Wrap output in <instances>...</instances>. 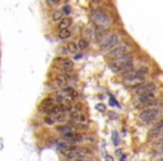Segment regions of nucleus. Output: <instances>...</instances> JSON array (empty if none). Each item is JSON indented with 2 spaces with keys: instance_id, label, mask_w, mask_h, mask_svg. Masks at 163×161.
I'll list each match as a JSON object with an SVG mask.
<instances>
[{
  "instance_id": "obj_5",
  "label": "nucleus",
  "mask_w": 163,
  "mask_h": 161,
  "mask_svg": "<svg viewBox=\"0 0 163 161\" xmlns=\"http://www.w3.org/2000/svg\"><path fill=\"white\" fill-rule=\"evenodd\" d=\"M117 44H119V35H116V34H111V35H108L105 37L102 45H101V49L104 50V52L111 50L112 48H114Z\"/></svg>"
},
{
  "instance_id": "obj_17",
  "label": "nucleus",
  "mask_w": 163,
  "mask_h": 161,
  "mask_svg": "<svg viewBox=\"0 0 163 161\" xmlns=\"http://www.w3.org/2000/svg\"><path fill=\"white\" fill-rule=\"evenodd\" d=\"M77 45H78V48L82 50H86L90 47V43H88L87 39L85 38H79L77 41Z\"/></svg>"
},
{
  "instance_id": "obj_10",
  "label": "nucleus",
  "mask_w": 163,
  "mask_h": 161,
  "mask_svg": "<svg viewBox=\"0 0 163 161\" xmlns=\"http://www.w3.org/2000/svg\"><path fill=\"white\" fill-rule=\"evenodd\" d=\"M55 100L52 99V97H45L44 100L40 102V105H39V108H40V110L43 112H46L48 108H50L52 105H55Z\"/></svg>"
},
{
  "instance_id": "obj_20",
  "label": "nucleus",
  "mask_w": 163,
  "mask_h": 161,
  "mask_svg": "<svg viewBox=\"0 0 163 161\" xmlns=\"http://www.w3.org/2000/svg\"><path fill=\"white\" fill-rule=\"evenodd\" d=\"M55 119H56V122H65V120H66V112H61V113H58L57 115H55Z\"/></svg>"
},
{
  "instance_id": "obj_1",
  "label": "nucleus",
  "mask_w": 163,
  "mask_h": 161,
  "mask_svg": "<svg viewBox=\"0 0 163 161\" xmlns=\"http://www.w3.org/2000/svg\"><path fill=\"white\" fill-rule=\"evenodd\" d=\"M134 65V57L131 54H125L119 58L114 59L110 64V68L113 73H124L126 70L133 68Z\"/></svg>"
},
{
  "instance_id": "obj_27",
  "label": "nucleus",
  "mask_w": 163,
  "mask_h": 161,
  "mask_svg": "<svg viewBox=\"0 0 163 161\" xmlns=\"http://www.w3.org/2000/svg\"><path fill=\"white\" fill-rule=\"evenodd\" d=\"M159 161H163V159H162V160H159Z\"/></svg>"
},
{
  "instance_id": "obj_6",
  "label": "nucleus",
  "mask_w": 163,
  "mask_h": 161,
  "mask_svg": "<svg viewBox=\"0 0 163 161\" xmlns=\"http://www.w3.org/2000/svg\"><path fill=\"white\" fill-rule=\"evenodd\" d=\"M154 100H155L154 92H148V93H144V94H141V95H137L136 103L139 104V105H150Z\"/></svg>"
},
{
  "instance_id": "obj_26",
  "label": "nucleus",
  "mask_w": 163,
  "mask_h": 161,
  "mask_svg": "<svg viewBox=\"0 0 163 161\" xmlns=\"http://www.w3.org/2000/svg\"><path fill=\"white\" fill-rule=\"evenodd\" d=\"M106 158H107V160L108 161H113V158H112V157H110V155H106Z\"/></svg>"
},
{
  "instance_id": "obj_11",
  "label": "nucleus",
  "mask_w": 163,
  "mask_h": 161,
  "mask_svg": "<svg viewBox=\"0 0 163 161\" xmlns=\"http://www.w3.org/2000/svg\"><path fill=\"white\" fill-rule=\"evenodd\" d=\"M56 61H61V67L64 70L68 72L74 68V61L69 58H56Z\"/></svg>"
},
{
  "instance_id": "obj_12",
  "label": "nucleus",
  "mask_w": 163,
  "mask_h": 161,
  "mask_svg": "<svg viewBox=\"0 0 163 161\" xmlns=\"http://www.w3.org/2000/svg\"><path fill=\"white\" fill-rule=\"evenodd\" d=\"M67 82H68V77H67L65 74H58V75L55 77V83L57 86H59V87H65Z\"/></svg>"
},
{
  "instance_id": "obj_19",
  "label": "nucleus",
  "mask_w": 163,
  "mask_h": 161,
  "mask_svg": "<svg viewBox=\"0 0 163 161\" xmlns=\"http://www.w3.org/2000/svg\"><path fill=\"white\" fill-rule=\"evenodd\" d=\"M44 122L46 123L47 125H54L56 123V119L52 115H47V117H44Z\"/></svg>"
},
{
  "instance_id": "obj_4",
  "label": "nucleus",
  "mask_w": 163,
  "mask_h": 161,
  "mask_svg": "<svg viewBox=\"0 0 163 161\" xmlns=\"http://www.w3.org/2000/svg\"><path fill=\"white\" fill-rule=\"evenodd\" d=\"M127 52H128V48L126 45H116L111 50H108V53L106 54V58L112 61L114 59L119 58V57L124 56L125 54H127Z\"/></svg>"
},
{
  "instance_id": "obj_21",
  "label": "nucleus",
  "mask_w": 163,
  "mask_h": 161,
  "mask_svg": "<svg viewBox=\"0 0 163 161\" xmlns=\"http://www.w3.org/2000/svg\"><path fill=\"white\" fill-rule=\"evenodd\" d=\"M61 10H63V12H64L65 15H69L70 11H72V7H70L69 5H65V6L61 8Z\"/></svg>"
},
{
  "instance_id": "obj_7",
  "label": "nucleus",
  "mask_w": 163,
  "mask_h": 161,
  "mask_svg": "<svg viewBox=\"0 0 163 161\" xmlns=\"http://www.w3.org/2000/svg\"><path fill=\"white\" fill-rule=\"evenodd\" d=\"M155 84L152 82H148V83H143L141 84L139 87H136V94L137 95H141V94H144V93H148V92H154L155 90Z\"/></svg>"
},
{
  "instance_id": "obj_23",
  "label": "nucleus",
  "mask_w": 163,
  "mask_h": 161,
  "mask_svg": "<svg viewBox=\"0 0 163 161\" xmlns=\"http://www.w3.org/2000/svg\"><path fill=\"white\" fill-rule=\"evenodd\" d=\"M82 106H83V105H82L81 103H77V104H76V105H75V111L81 112L82 110H83V108H82Z\"/></svg>"
},
{
  "instance_id": "obj_16",
  "label": "nucleus",
  "mask_w": 163,
  "mask_h": 161,
  "mask_svg": "<svg viewBox=\"0 0 163 161\" xmlns=\"http://www.w3.org/2000/svg\"><path fill=\"white\" fill-rule=\"evenodd\" d=\"M68 117H69L70 121H73V122L81 123V112H78V111H72V112H69Z\"/></svg>"
},
{
  "instance_id": "obj_2",
  "label": "nucleus",
  "mask_w": 163,
  "mask_h": 161,
  "mask_svg": "<svg viewBox=\"0 0 163 161\" xmlns=\"http://www.w3.org/2000/svg\"><path fill=\"white\" fill-rule=\"evenodd\" d=\"M90 20L93 21L99 28H106L111 25V17L107 12L102 10L101 8H95L90 12Z\"/></svg>"
},
{
  "instance_id": "obj_18",
  "label": "nucleus",
  "mask_w": 163,
  "mask_h": 161,
  "mask_svg": "<svg viewBox=\"0 0 163 161\" xmlns=\"http://www.w3.org/2000/svg\"><path fill=\"white\" fill-rule=\"evenodd\" d=\"M64 12H63V10H55V11L52 12V19L54 21H59L61 20L63 18H64Z\"/></svg>"
},
{
  "instance_id": "obj_3",
  "label": "nucleus",
  "mask_w": 163,
  "mask_h": 161,
  "mask_svg": "<svg viewBox=\"0 0 163 161\" xmlns=\"http://www.w3.org/2000/svg\"><path fill=\"white\" fill-rule=\"evenodd\" d=\"M161 112L157 108H148L143 110L140 113V120L145 124L154 122L157 117H160Z\"/></svg>"
},
{
  "instance_id": "obj_24",
  "label": "nucleus",
  "mask_w": 163,
  "mask_h": 161,
  "mask_svg": "<svg viewBox=\"0 0 163 161\" xmlns=\"http://www.w3.org/2000/svg\"><path fill=\"white\" fill-rule=\"evenodd\" d=\"M159 149H160V151L163 153V138L161 139V141H160V146H159Z\"/></svg>"
},
{
  "instance_id": "obj_9",
  "label": "nucleus",
  "mask_w": 163,
  "mask_h": 161,
  "mask_svg": "<svg viewBox=\"0 0 163 161\" xmlns=\"http://www.w3.org/2000/svg\"><path fill=\"white\" fill-rule=\"evenodd\" d=\"M61 92H63V94L65 95V97H66L67 100L69 101H73L78 97V93L73 87H68V86L67 87H63L61 88Z\"/></svg>"
},
{
  "instance_id": "obj_13",
  "label": "nucleus",
  "mask_w": 163,
  "mask_h": 161,
  "mask_svg": "<svg viewBox=\"0 0 163 161\" xmlns=\"http://www.w3.org/2000/svg\"><path fill=\"white\" fill-rule=\"evenodd\" d=\"M72 23H73V20H72V18L68 17V16H66V17H64L61 20L58 21V28L59 29H65V28H69L70 25H72Z\"/></svg>"
},
{
  "instance_id": "obj_15",
  "label": "nucleus",
  "mask_w": 163,
  "mask_h": 161,
  "mask_svg": "<svg viewBox=\"0 0 163 161\" xmlns=\"http://www.w3.org/2000/svg\"><path fill=\"white\" fill-rule=\"evenodd\" d=\"M72 36V30L69 28H65V29H59L58 38L59 39H67Z\"/></svg>"
},
{
  "instance_id": "obj_25",
  "label": "nucleus",
  "mask_w": 163,
  "mask_h": 161,
  "mask_svg": "<svg viewBox=\"0 0 163 161\" xmlns=\"http://www.w3.org/2000/svg\"><path fill=\"white\" fill-rule=\"evenodd\" d=\"M96 108H98V110H101V111H104V110H105V108H104V105H102V104H99V105H97Z\"/></svg>"
},
{
  "instance_id": "obj_14",
  "label": "nucleus",
  "mask_w": 163,
  "mask_h": 161,
  "mask_svg": "<svg viewBox=\"0 0 163 161\" xmlns=\"http://www.w3.org/2000/svg\"><path fill=\"white\" fill-rule=\"evenodd\" d=\"M66 50L70 54H75L78 50V45L75 41H68L66 44Z\"/></svg>"
},
{
  "instance_id": "obj_8",
  "label": "nucleus",
  "mask_w": 163,
  "mask_h": 161,
  "mask_svg": "<svg viewBox=\"0 0 163 161\" xmlns=\"http://www.w3.org/2000/svg\"><path fill=\"white\" fill-rule=\"evenodd\" d=\"M163 134V120L159 121L150 131H148V138H154L157 135Z\"/></svg>"
},
{
  "instance_id": "obj_22",
  "label": "nucleus",
  "mask_w": 163,
  "mask_h": 161,
  "mask_svg": "<svg viewBox=\"0 0 163 161\" xmlns=\"http://www.w3.org/2000/svg\"><path fill=\"white\" fill-rule=\"evenodd\" d=\"M46 2L48 6L52 7V6H56V5H58L61 2V0H46Z\"/></svg>"
},
{
  "instance_id": "obj_28",
  "label": "nucleus",
  "mask_w": 163,
  "mask_h": 161,
  "mask_svg": "<svg viewBox=\"0 0 163 161\" xmlns=\"http://www.w3.org/2000/svg\"><path fill=\"white\" fill-rule=\"evenodd\" d=\"M162 135H163V134H162Z\"/></svg>"
}]
</instances>
